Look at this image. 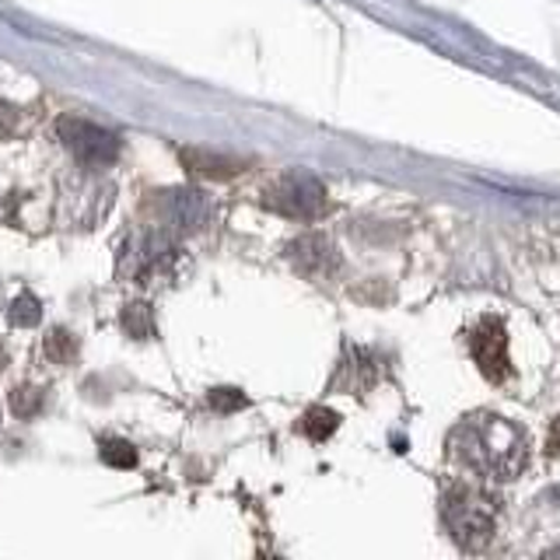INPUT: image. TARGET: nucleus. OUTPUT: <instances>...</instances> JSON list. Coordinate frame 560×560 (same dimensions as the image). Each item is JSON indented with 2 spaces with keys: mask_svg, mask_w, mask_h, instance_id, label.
<instances>
[{
  "mask_svg": "<svg viewBox=\"0 0 560 560\" xmlns=\"http://www.w3.org/2000/svg\"><path fill=\"white\" fill-rule=\"evenodd\" d=\"M452 455L487 480H515L525 470V438L504 417L473 414L452 431Z\"/></svg>",
  "mask_w": 560,
  "mask_h": 560,
  "instance_id": "obj_1",
  "label": "nucleus"
},
{
  "mask_svg": "<svg viewBox=\"0 0 560 560\" xmlns=\"http://www.w3.org/2000/svg\"><path fill=\"white\" fill-rule=\"evenodd\" d=\"M169 214H172V221L179 228H196L207 218V207L196 193L179 190V193H169Z\"/></svg>",
  "mask_w": 560,
  "mask_h": 560,
  "instance_id": "obj_8",
  "label": "nucleus"
},
{
  "mask_svg": "<svg viewBox=\"0 0 560 560\" xmlns=\"http://www.w3.org/2000/svg\"><path fill=\"white\" fill-rule=\"evenodd\" d=\"M302 427H305V435L312 441H326L340 427V414H333V410H326V406H316V410H308V414H305Z\"/></svg>",
  "mask_w": 560,
  "mask_h": 560,
  "instance_id": "obj_9",
  "label": "nucleus"
},
{
  "mask_svg": "<svg viewBox=\"0 0 560 560\" xmlns=\"http://www.w3.org/2000/svg\"><path fill=\"white\" fill-rule=\"evenodd\" d=\"M291 259L299 263L308 277H322L326 267H333V249H329L319 235H305L291 245Z\"/></svg>",
  "mask_w": 560,
  "mask_h": 560,
  "instance_id": "obj_7",
  "label": "nucleus"
},
{
  "mask_svg": "<svg viewBox=\"0 0 560 560\" xmlns=\"http://www.w3.org/2000/svg\"><path fill=\"white\" fill-rule=\"evenodd\" d=\"M547 449H550V455H560V417H557V421H553V427H550Z\"/></svg>",
  "mask_w": 560,
  "mask_h": 560,
  "instance_id": "obj_16",
  "label": "nucleus"
},
{
  "mask_svg": "<svg viewBox=\"0 0 560 560\" xmlns=\"http://www.w3.org/2000/svg\"><path fill=\"white\" fill-rule=\"evenodd\" d=\"M210 406L221 410V414H228V410H242L245 406V397L239 389H214L210 392Z\"/></svg>",
  "mask_w": 560,
  "mask_h": 560,
  "instance_id": "obj_15",
  "label": "nucleus"
},
{
  "mask_svg": "<svg viewBox=\"0 0 560 560\" xmlns=\"http://www.w3.org/2000/svg\"><path fill=\"white\" fill-rule=\"evenodd\" d=\"M98 452H102V463L117 466V470H134L137 466V449L134 445H126L120 438H106L98 445Z\"/></svg>",
  "mask_w": 560,
  "mask_h": 560,
  "instance_id": "obj_10",
  "label": "nucleus"
},
{
  "mask_svg": "<svg viewBox=\"0 0 560 560\" xmlns=\"http://www.w3.org/2000/svg\"><path fill=\"white\" fill-rule=\"evenodd\" d=\"M11 410H14L19 417H36L39 410H42V392H39V389H28V386L14 389V392H11Z\"/></svg>",
  "mask_w": 560,
  "mask_h": 560,
  "instance_id": "obj_14",
  "label": "nucleus"
},
{
  "mask_svg": "<svg viewBox=\"0 0 560 560\" xmlns=\"http://www.w3.org/2000/svg\"><path fill=\"white\" fill-rule=\"evenodd\" d=\"M267 207H273L284 218L316 221L326 210V190L316 175L308 172H288L267 190Z\"/></svg>",
  "mask_w": 560,
  "mask_h": 560,
  "instance_id": "obj_3",
  "label": "nucleus"
},
{
  "mask_svg": "<svg viewBox=\"0 0 560 560\" xmlns=\"http://www.w3.org/2000/svg\"><path fill=\"white\" fill-rule=\"evenodd\" d=\"M8 316H11V322H14V326L28 329V326H36V322L42 319V305H39L36 294H22V299L11 305Z\"/></svg>",
  "mask_w": 560,
  "mask_h": 560,
  "instance_id": "obj_12",
  "label": "nucleus"
},
{
  "mask_svg": "<svg viewBox=\"0 0 560 560\" xmlns=\"http://www.w3.org/2000/svg\"><path fill=\"white\" fill-rule=\"evenodd\" d=\"M57 134L77 155V161L92 165V169H106V165H112L120 155V137L95 123H85V120H71V117L60 120Z\"/></svg>",
  "mask_w": 560,
  "mask_h": 560,
  "instance_id": "obj_4",
  "label": "nucleus"
},
{
  "mask_svg": "<svg viewBox=\"0 0 560 560\" xmlns=\"http://www.w3.org/2000/svg\"><path fill=\"white\" fill-rule=\"evenodd\" d=\"M123 329H126L130 337H137V340L151 337L155 333V322H151V312H147V305H130L123 312Z\"/></svg>",
  "mask_w": 560,
  "mask_h": 560,
  "instance_id": "obj_13",
  "label": "nucleus"
},
{
  "mask_svg": "<svg viewBox=\"0 0 560 560\" xmlns=\"http://www.w3.org/2000/svg\"><path fill=\"white\" fill-rule=\"evenodd\" d=\"M46 354L57 361V365H68L77 354V340L68 333V329H53V333L46 337Z\"/></svg>",
  "mask_w": 560,
  "mask_h": 560,
  "instance_id": "obj_11",
  "label": "nucleus"
},
{
  "mask_svg": "<svg viewBox=\"0 0 560 560\" xmlns=\"http://www.w3.org/2000/svg\"><path fill=\"white\" fill-rule=\"evenodd\" d=\"M470 351L476 368L484 372L490 382H504L508 372H512V361H508V329L498 316H484L470 333Z\"/></svg>",
  "mask_w": 560,
  "mask_h": 560,
  "instance_id": "obj_5",
  "label": "nucleus"
},
{
  "mask_svg": "<svg viewBox=\"0 0 560 560\" xmlns=\"http://www.w3.org/2000/svg\"><path fill=\"white\" fill-rule=\"evenodd\" d=\"M441 515L452 539L463 550H484L494 536V525H498V508H494V501L480 487H470V484H459L445 494Z\"/></svg>",
  "mask_w": 560,
  "mask_h": 560,
  "instance_id": "obj_2",
  "label": "nucleus"
},
{
  "mask_svg": "<svg viewBox=\"0 0 560 560\" xmlns=\"http://www.w3.org/2000/svg\"><path fill=\"white\" fill-rule=\"evenodd\" d=\"M179 158L186 161L190 172L210 175V179H228V175H239L245 169L239 158H224V155H214V151H193V147H183Z\"/></svg>",
  "mask_w": 560,
  "mask_h": 560,
  "instance_id": "obj_6",
  "label": "nucleus"
}]
</instances>
